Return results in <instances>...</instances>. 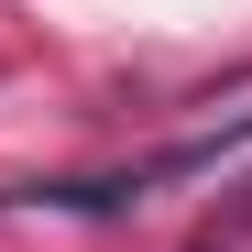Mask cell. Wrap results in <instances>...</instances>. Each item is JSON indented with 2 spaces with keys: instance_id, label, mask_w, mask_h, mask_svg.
Returning a JSON list of instances; mask_svg holds the SVG:
<instances>
[]
</instances>
